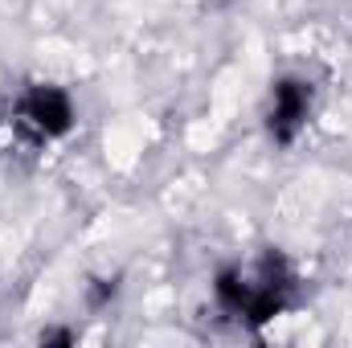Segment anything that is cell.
<instances>
[{
	"label": "cell",
	"instance_id": "1",
	"mask_svg": "<svg viewBox=\"0 0 352 348\" xmlns=\"http://www.w3.org/2000/svg\"><path fill=\"white\" fill-rule=\"evenodd\" d=\"M316 107H320V94L316 83L299 70H283L270 78L266 87V102H263V135L274 152H291L307 127L316 123Z\"/></svg>",
	"mask_w": 352,
	"mask_h": 348
},
{
	"label": "cell",
	"instance_id": "2",
	"mask_svg": "<svg viewBox=\"0 0 352 348\" xmlns=\"http://www.w3.org/2000/svg\"><path fill=\"white\" fill-rule=\"evenodd\" d=\"M8 119L16 127H25L33 140H41V144H62V140H70L78 131V98L62 83L37 78V83L21 87V94L12 98Z\"/></svg>",
	"mask_w": 352,
	"mask_h": 348
},
{
	"label": "cell",
	"instance_id": "3",
	"mask_svg": "<svg viewBox=\"0 0 352 348\" xmlns=\"http://www.w3.org/2000/svg\"><path fill=\"white\" fill-rule=\"evenodd\" d=\"M209 295H213V307L230 320H242L250 295H254V274L250 266L242 262H221L213 274H209Z\"/></svg>",
	"mask_w": 352,
	"mask_h": 348
},
{
	"label": "cell",
	"instance_id": "4",
	"mask_svg": "<svg viewBox=\"0 0 352 348\" xmlns=\"http://www.w3.org/2000/svg\"><path fill=\"white\" fill-rule=\"evenodd\" d=\"M119 295H123V279L119 274H90L87 283H82V303H87V312H94V316L111 312L119 303Z\"/></svg>",
	"mask_w": 352,
	"mask_h": 348
},
{
	"label": "cell",
	"instance_id": "5",
	"mask_svg": "<svg viewBox=\"0 0 352 348\" xmlns=\"http://www.w3.org/2000/svg\"><path fill=\"white\" fill-rule=\"evenodd\" d=\"M37 345H45V348H74V345H78V328H74V324H50V328H41V332H37Z\"/></svg>",
	"mask_w": 352,
	"mask_h": 348
},
{
	"label": "cell",
	"instance_id": "6",
	"mask_svg": "<svg viewBox=\"0 0 352 348\" xmlns=\"http://www.w3.org/2000/svg\"><path fill=\"white\" fill-rule=\"evenodd\" d=\"M234 4H238V0H209V8H221V12H226V8H234Z\"/></svg>",
	"mask_w": 352,
	"mask_h": 348
},
{
	"label": "cell",
	"instance_id": "7",
	"mask_svg": "<svg viewBox=\"0 0 352 348\" xmlns=\"http://www.w3.org/2000/svg\"><path fill=\"white\" fill-rule=\"evenodd\" d=\"M4 123H8V119H0V127H4Z\"/></svg>",
	"mask_w": 352,
	"mask_h": 348
}]
</instances>
